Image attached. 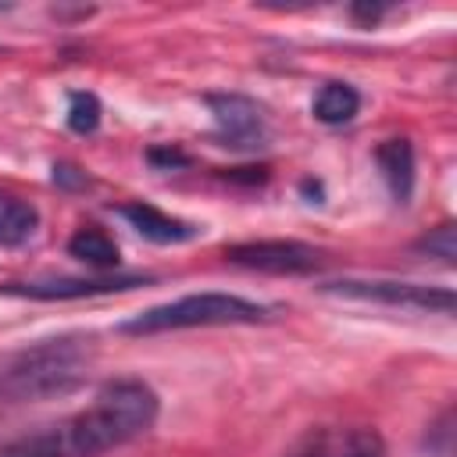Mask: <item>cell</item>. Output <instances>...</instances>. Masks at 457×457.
Masks as SVG:
<instances>
[{"mask_svg": "<svg viewBox=\"0 0 457 457\" xmlns=\"http://www.w3.org/2000/svg\"><path fill=\"white\" fill-rule=\"evenodd\" d=\"M157 411L161 400L143 378H114L86 411L43 436L14 443V450L25 457H96L146 432L157 421Z\"/></svg>", "mask_w": 457, "mask_h": 457, "instance_id": "6da1fadb", "label": "cell"}, {"mask_svg": "<svg viewBox=\"0 0 457 457\" xmlns=\"http://www.w3.org/2000/svg\"><path fill=\"white\" fill-rule=\"evenodd\" d=\"M86 336H61L43 339L29 350H21L4 371H0V393L18 400H39V396H61L75 389L86 378L89 368V346Z\"/></svg>", "mask_w": 457, "mask_h": 457, "instance_id": "7a4b0ae2", "label": "cell"}, {"mask_svg": "<svg viewBox=\"0 0 457 457\" xmlns=\"http://www.w3.org/2000/svg\"><path fill=\"white\" fill-rule=\"evenodd\" d=\"M268 307L253 303L236 293H189L171 303H157L150 311H139L136 318L121 321L118 328L129 336H154L171 328H204V325H253L264 321Z\"/></svg>", "mask_w": 457, "mask_h": 457, "instance_id": "3957f363", "label": "cell"}, {"mask_svg": "<svg viewBox=\"0 0 457 457\" xmlns=\"http://www.w3.org/2000/svg\"><path fill=\"white\" fill-rule=\"evenodd\" d=\"M332 296L346 300H364V303H386V307H403V311H439L450 314L457 296L446 286H421V282H393V278H339L321 286Z\"/></svg>", "mask_w": 457, "mask_h": 457, "instance_id": "277c9868", "label": "cell"}, {"mask_svg": "<svg viewBox=\"0 0 457 457\" xmlns=\"http://www.w3.org/2000/svg\"><path fill=\"white\" fill-rule=\"evenodd\" d=\"M386 443L368 425H318L307 428L282 457H382Z\"/></svg>", "mask_w": 457, "mask_h": 457, "instance_id": "5b68a950", "label": "cell"}, {"mask_svg": "<svg viewBox=\"0 0 457 457\" xmlns=\"http://www.w3.org/2000/svg\"><path fill=\"white\" fill-rule=\"evenodd\" d=\"M225 257L239 268L268 271V275H303L321 264V253L296 239H257V243H236L225 250Z\"/></svg>", "mask_w": 457, "mask_h": 457, "instance_id": "8992f818", "label": "cell"}, {"mask_svg": "<svg viewBox=\"0 0 457 457\" xmlns=\"http://www.w3.org/2000/svg\"><path fill=\"white\" fill-rule=\"evenodd\" d=\"M207 107L214 114V129H218L221 146H232V150L264 146L268 125H264L261 107L250 96H243V93H211Z\"/></svg>", "mask_w": 457, "mask_h": 457, "instance_id": "52a82bcc", "label": "cell"}, {"mask_svg": "<svg viewBox=\"0 0 457 457\" xmlns=\"http://www.w3.org/2000/svg\"><path fill=\"white\" fill-rule=\"evenodd\" d=\"M150 275H96V278H50V282H11L4 293L32 296V300H82V296H104V293H125L136 286H146Z\"/></svg>", "mask_w": 457, "mask_h": 457, "instance_id": "ba28073f", "label": "cell"}, {"mask_svg": "<svg viewBox=\"0 0 457 457\" xmlns=\"http://www.w3.org/2000/svg\"><path fill=\"white\" fill-rule=\"evenodd\" d=\"M118 214L143 236V239H150V243H186V239H196V225L193 221H182V218H171V214H164V211H157L154 204H143V200H136V204H121L118 207Z\"/></svg>", "mask_w": 457, "mask_h": 457, "instance_id": "9c48e42d", "label": "cell"}, {"mask_svg": "<svg viewBox=\"0 0 457 457\" xmlns=\"http://www.w3.org/2000/svg\"><path fill=\"white\" fill-rule=\"evenodd\" d=\"M375 164L393 193V200L407 204L414 189V146L407 139H386L375 146Z\"/></svg>", "mask_w": 457, "mask_h": 457, "instance_id": "30bf717a", "label": "cell"}, {"mask_svg": "<svg viewBox=\"0 0 457 457\" xmlns=\"http://www.w3.org/2000/svg\"><path fill=\"white\" fill-rule=\"evenodd\" d=\"M314 118L321 125H346L357 111H361V93L350 86V82H325L318 93H314V104H311Z\"/></svg>", "mask_w": 457, "mask_h": 457, "instance_id": "8fae6325", "label": "cell"}, {"mask_svg": "<svg viewBox=\"0 0 457 457\" xmlns=\"http://www.w3.org/2000/svg\"><path fill=\"white\" fill-rule=\"evenodd\" d=\"M68 253H71L75 261L96 268V271H107V268L118 264V243H114L104 228H96V225H82V228L68 239Z\"/></svg>", "mask_w": 457, "mask_h": 457, "instance_id": "7c38bea8", "label": "cell"}, {"mask_svg": "<svg viewBox=\"0 0 457 457\" xmlns=\"http://www.w3.org/2000/svg\"><path fill=\"white\" fill-rule=\"evenodd\" d=\"M39 228V211L29 200L0 193V246H21Z\"/></svg>", "mask_w": 457, "mask_h": 457, "instance_id": "4fadbf2b", "label": "cell"}, {"mask_svg": "<svg viewBox=\"0 0 457 457\" xmlns=\"http://www.w3.org/2000/svg\"><path fill=\"white\" fill-rule=\"evenodd\" d=\"M100 114H104V107H100V100H96L93 93H82V89H79V93L68 96V129H71V132H79V136L96 132Z\"/></svg>", "mask_w": 457, "mask_h": 457, "instance_id": "5bb4252c", "label": "cell"}, {"mask_svg": "<svg viewBox=\"0 0 457 457\" xmlns=\"http://www.w3.org/2000/svg\"><path fill=\"white\" fill-rule=\"evenodd\" d=\"M421 253H428V257H439V261H453L457 257V232H453V225L450 221H443L439 228H432L428 236H421L418 243H414Z\"/></svg>", "mask_w": 457, "mask_h": 457, "instance_id": "9a60e30c", "label": "cell"}, {"mask_svg": "<svg viewBox=\"0 0 457 457\" xmlns=\"http://www.w3.org/2000/svg\"><path fill=\"white\" fill-rule=\"evenodd\" d=\"M146 161L157 168V171H171V168H189V154L179 150V146H150L146 150Z\"/></svg>", "mask_w": 457, "mask_h": 457, "instance_id": "2e32d148", "label": "cell"}, {"mask_svg": "<svg viewBox=\"0 0 457 457\" xmlns=\"http://www.w3.org/2000/svg\"><path fill=\"white\" fill-rule=\"evenodd\" d=\"M54 182H57V186H64V189H82L89 179H86V171H79L75 164L57 161V164H54Z\"/></svg>", "mask_w": 457, "mask_h": 457, "instance_id": "e0dca14e", "label": "cell"}, {"mask_svg": "<svg viewBox=\"0 0 457 457\" xmlns=\"http://www.w3.org/2000/svg\"><path fill=\"white\" fill-rule=\"evenodd\" d=\"M228 182H246V186H261L268 182V168H228L225 171Z\"/></svg>", "mask_w": 457, "mask_h": 457, "instance_id": "ac0fdd59", "label": "cell"}, {"mask_svg": "<svg viewBox=\"0 0 457 457\" xmlns=\"http://www.w3.org/2000/svg\"><path fill=\"white\" fill-rule=\"evenodd\" d=\"M350 14H353V21H361V25H375V21L386 14V7H382V4H353Z\"/></svg>", "mask_w": 457, "mask_h": 457, "instance_id": "d6986e66", "label": "cell"}, {"mask_svg": "<svg viewBox=\"0 0 457 457\" xmlns=\"http://www.w3.org/2000/svg\"><path fill=\"white\" fill-rule=\"evenodd\" d=\"M300 189H303L307 196H314V204H321V182H311V179H303V182H300Z\"/></svg>", "mask_w": 457, "mask_h": 457, "instance_id": "ffe728a7", "label": "cell"}, {"mask_svg": "<svg viewBox=\"0 0 457 457\" xmlns=\"http://www.w3.org/2000/svg\"><path fill=\"white\" fill-rule=\"evenodd\" d=\"M0 457H21V453H18V450H4Z\"/></svg>", "mask_w": 457, "mask_h": 457, "instance_id": "44dd1931", "label": "cell"}]
</instances>
